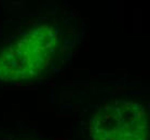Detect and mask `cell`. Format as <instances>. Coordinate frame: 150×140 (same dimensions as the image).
<instances>
[{"label":"cell","mask_w":150,"mask_h":140,"mask_svg":"<svg viewBox=\"0 0 150 140\" xmlns=\"http://www.w3.org/2000/svg\"><path fill=\"white\" fill-rule=\"evenodd\" d=\"M58 45V30L45 23L25 31L0 51V81H30L50 67Z\"/></svg>","instance_id":"1"},{"label":"cell","mask_w":150,"mask_h":140,"mask_svg":"<svg viewBox=\"0 0 150 140\" xmlns=\"http://www.w3.org/2000/svg\"><path fill=\"white\" fill-rule=\"evenodd\" d=\"M90 135L92 140H149L146 109L133 100L106 103L90 120Z\"/></svg>","instance_id":"2"}]
</instances>
